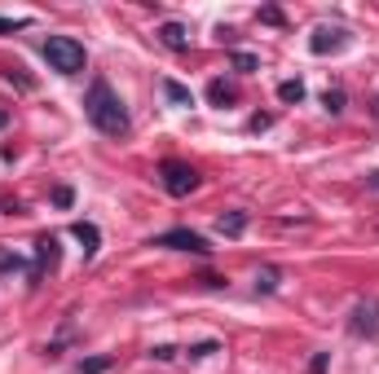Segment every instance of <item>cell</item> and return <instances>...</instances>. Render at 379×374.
<instances>
[{"label": "cell", "mask_w": 379, "mask_h": 374, "mask_svg": "<svg viewBox=\"0 0 379 374\" xmlns=\"http://www.w3.org/2000/svg\"><path fill=\"white\" fill-rule=\"evenodd\" d=\"M84 115H89V124L97 132H106V136H128V128H132L119 93L111 88V80H102V75H93V84L84 93Z\"/></svg>", "instance_id": "obj_1"}, {"label": "cell", "mask_w": 379, "mask_h": 374, "mask_svg": "<svg viewBox=\"0 0 379 374\" xmlns=\"http://www.w3.org/2000/svg\"><path fill=\"white\" fill-rule=\"evenodd\" d=\"M45 62L57 75H79L84 62H89V53H84L79 40H71V35H49V40H45Z\"/></svg>", "instance_id": "obj_2"}, {"label": "cell", "mask_w": 379, "mask_h": 374, "mask_svg": "<svg viewBox=\"0 0 379 374\" xmlns=\"http://www.w3.org/2000/svg\"><path fill=\"white\" fill-rule=\"evenodd\" d=\"M159 181H164V189L172 194V199H190V194L203 185V176H198L190 163H181V159H168L164 168H159Z\"/></svg>", "instance_id": "obj_3"}, {"label": "cell", "mask_w": 379, "mask_h": 374, "mask_svg": "<svg viewBox=\"0 0 379 374\" xmlns=\"http://www.w3.org/2000/svg\"><path fill=\"white\" fill-rule=\"evenodd\" d=\"M150 247H168V251H194V255H212L208 238L194 229H168V233H154Z\"/></svg>", "instance_id": "obj_4"}, {"label": "cell", "mask_w": 379, "mask_h": 374, "mask_svg": "<svg viewBox=\"0 0 379 374\" xmlns=\"http://www.w3.org/2000/svg\"><path fill=\"white\" fill-rule=\"evenodd\" d=\"M349 330L357 339H379V300H362L349 317Z\"/></svg>", "instance_id": "obj_5"}, {"label": "cell", "mask_w": 379, "mask_h": 374, "mask_svg": "<svg viewBox=\"0 0 379 374\" xmlns=\"http://www.w3.org/2000/svg\"><path fill=\"white\" fill-rule=\"evenodd\" d=\"M349 45V31L344 27H317L313 35H309V49L317 53V57H327V53H340Z\"/></svg>", "instance_id": "obj_6"}, {"label": "cell", "mask_w": 379, "mask_h": 374, "mask_svg": "<svg viewBox=\"0 0 379 374\" xmlns=\"http://www.w3.org/2000/svg\"><path fill=\"white\" fill-rule=\"evenodd\" d=\"M57 255H62V251H57V238H53V233L35 238V269H31V286H35L40 278H45V269H49V273L57 269Z\"/></svg>", "instance_id": "obj_7"}, {"label": "cell", "mask_w": 379, "mask_h": 374, "mask_svg": "<svg viewBox=\"0 0 379 374\" xmlns=\"http://www.w3.org/2000/svg\"><path fill=\"white\" fill-rule=\"evenodd\" d=\"M159 40H164L172 53H190V27L186 23H164L159 27Z\"/></svg>", "instance_id": "obj_8"}, {"label": "cell", "mask_w": 379, "mask_h": 374, "mask_svg": "<svg viewBox=\"0 0 379 374\" xmlns=\"http://www.w3.org/2000/svg\"><path fill=\"white\" fill-rule=\"evenodd\" d=\"M71 233H75V242L84 247V260H93L97 247H102V233H97V225H93V221H75Z\"/></svg>", "instance_id": "obj_9"}, {"label": "cell", "mask_w": 379, "mask_h": 374, "mask_svg": "<svg viewBox=\"0 0 379 374\" xmlns=\"http://www.w3.org/2000/svg\"><path fill=\"white\" fill-rule=\"evenodd\" d=\"M216 229H221L225 238H243V233H247V211H221Z\"/></svg>", "instance_id": "obj_10"}, {"label": "cell", "mask_w": 379, "mask_h": 374, "mask_svg": "<svg viewBox=\"0 0 379 374\" xmlns=\"http://www.w3.org/2000/svg\"><path fill=\"white\" fill-rule=\"evenodd\" d=\"M159 88H164V97H168L172 106H194V93H190L186 84H176V80H164Z\"/></svg>", "instance_id": "obj_11"}, {"label": "cell", "mask_w": 379, "mask_h": 374, "mask_svg": "<svg viewBox=\"0 0 379 374\" xmlns=\"http://www.w3.org/2000/svg\"><path fill=\"white\" fill-rule=\"evenodd\" d=\"M278 286H283V273H278L273 264H265L261 273H256V291H265V295H273Z\"/></svg>", "instance_id": "obj_12"}, {"label": "cell", "mask_w": 379, "mask_h": 374, "mask_svg": "<svg viewBox=\"0 0 379 374\" xmlns=\"http://www.w3.org/2000/svg\"><path fill=\"white\" fill-rule=\"evenodd\" d=\"M208 97H212V106H230L238 93H234V84H225V80H212V84H208Z\"/></svg>", "instance_id": "obj_13"}, {"label": "cell", "mask_w": 379, "mask_h": 374, "mask_svg": "<svg viewBox=\"0 0 379 374\" xmlns=\"http://www.w3.org/2000/svg\"><path fill=\"white\" fill-rule=\"evenodd\" d=\"M111 366H115V357H106V352H102V357H84V361L75 366V374H106Z\"/></svg>", "instance_id": "obj_14"}, {"label": "cell", "mask_w": 379, "mask_h": 374, "mask_svg": "<svg viewBox=\"0 0 379 374\" xmlns=\"http://www.w3.org/2000/svg\"><path fill=\"white\" fill-rule=\"evenodd\" d=\"M5 80H9L13 88H23V93H31V88H35V80H31L23 66H5Z\"/></svg>", "instance_id": "obj_15"}, {"label": "cell", "mask_w": 379, "mask_h": 374, "mask_svg": "<svg viewBox=\"0 0 379 374\" xmlns=\"http://www.w3.org/2000/svg\"><path fill=\"white\" fill-rule=\"evenodd\" d=\"M278 97H283V102H305V84L300 80H283L278 84Z\"/></svg>", "instance_id": "obj_16"}, {"label": "cell", "mask_w": 379, "mask_h": 374, "mask_svg": "<svg viewBox=\"0 0 379 374\" xmlns=\"http://www.w3.org/2000/svg\"><path fill=\"white\" fill-rule=\"evenodd\" d=\"M230 62H234V71H243V75H251V71H261V57H256V53H234Z\"/></svg>", "instance_id": "obj_17"}, {"label": "cell", "mask_w": 379, "mask_h": 374, "mask_svg": "<svg viewBox=\"0 0 379 374\" xmlns=\"http://www.w3.org/2000/svg\"><path fill=\"white\" fill-rule=\"evenodd\" d=\"M322 106H327L331 115H340V110H344V88H327V97H322Z\"/></svg>", "instance_id": "obj_18"}, {"label": "cell", "mask_w": 379, "mask_h": 374, "mask_svg": "<svg viewBox=\"0 0 379 374\" xmlns=\"http://www.w3.org/2000/svg\"><path fill=\"white\" fill-rule=\"evenodd\" d=\"M23 27H31V18H0V35H13Z\"/></svg>", "instance_id": "obj_19"}, {"label": "cell", "mask_w": 379, "mask_h": 374, "mask_svg": "<svg viewBox=\"0 0 379 374\" xmlns=\"http://www.w3.org/2000/svg\"><path fill=\"white\" fill-rule=\"evenodd\" d=\"M71 203H75V189L71 185H57L53 189V207H71Z\"/></svg>", "instance_id": "obj_20"}, {"label": "cell", "mask_w": 379, "mask_h": 374, "mask_svg": "<svg viewBox=\"0 0 379 374\" xmlns=\"http://www.w3.org/2000/svg\"><path fill=\"white\" fill-rule=\"evenodd\" d=\"M327 366H331V352H313L309 357V374H327Z\"/></svg>", "instance_id": "obj_21"}, {"label": "cell", "mask_w": 379, "mask_h": 374, "mask_svg": "<svg viewBox=\"0 0 379 374\" xmlns=\"http://www.w3.org/2000/svg\"><path fill=\"white\" fill-rule=\"evenodd\" d=\"M261 23H269V27H283L287 18H283V9H273V5H265V9H261Z\"/></svg>", "instance_id": "obj_22"}, {"label": "cell", "mask_w": 379, "mask_h": 374, "mask_svg": "<svg viewBox=\"0 0 379 374\" xmlns=\"http://www.w3.org/2000/svg\"><path fill=\"white\" fill-rule=\"evenodd\" d=\"M212 352H221V344H216V339H208V344H194V348H190V357H212Z\"/></svg>", "instance_id": "obj_23"}, {"label": "cell", "mask_w": 379, "mask_h": 374, "mask_svg": "<svg viewBox=\"0 0 379 374\" xmlns=\"http://www.w3.org/2000/svg\"><path fill=\"white\" fill-rule=\"evenodd\" d=\"M150 357H154V361H172V357H176V348H168V344H159V348H150Z\"/></svg>", "instance_id": "obj_24"}, {"label": "cell", "mask_w": 379, "mask_h": 374, "mask_svg": "<svg viewBox=\"0 0 379 374\" xmlns=\"http://www.w3.org/2000/svg\"><path fill=\"white\" fill-rule=\"evenodd\" d=\"M273 128V115H251V132H265Z\"/></svg>", "instance_id": "obj_25"}, {"label": "cell", "mask_w": 379, "mask_h": 374, "mask_svg": "<svg viewBox=\"0 0 379 374\" xmlns=\"http://www.w3.org/2000/svg\"><path fill=\"white\" fill-rule=\"evenodd\" d=\"M198 282H203V286H212V291H216V286H225V278H216V273H203Z\"/></svg>", "instance_id": "obj_26"}, {"label": "cell", "mask_w": 379, "mask_h": 374, "mask_svg": "<svg viewBox=\"0 0 379 374\" xmlns=\"http://www.w3.org/2000/svg\"><path fill=\"white\" fill-rule=\"evenodd\" d=\"M366 189H375V194H379V168H375V172L366 176Z\"/></svg>", "instance_id": "obj_27"}, {"label": "cell", "mask_w": 379, "mask_h": 374, "mask_svg": "<svg viewBox=\"0 0 379 374\" xmlns=\"http://www.w3.org/2000/svg\"><path fill=\"white\" fill-rule=\"evenodd\" d=\"M0 128H9V110L5 106H0Z\"/></svg>", "instance_id": "obj_28"}, {"label": "cell", "mask_w": 379, "mask_h": 374, "mask_svg": "<svg viewBox=\"0 0 379 374\" xmlns=\"http://www.w3.org/2000/svg\"><path fill=\"white\" fill-rule=\"evenodd\" d=\"M375 115H379V102H375Z\"/></svg>", "instance_id": "obj_29"}]
</instances>
